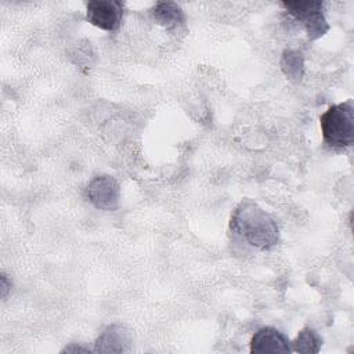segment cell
Masks as SVG:
<instances>
[{"label":"cell","instance_id":"1","mask_svg":"<svg viewBox=\"0 0 354 354\" xmlns=\"http://www.w3.org/2000/svg\"><path fill=\"white\" fill-rule=\"evenodd\" d=\"M230 228L249 245L268 250L279 241L275 218L252 199H243L232 212Z\"/></svg>","mask_w":354,"mask_h":354},{"label":"cell","instance_id":"2","mask_svg":"<svg viewBox=\"0 0 354 354\" xmlns=\"http://www.w3.org/2000/svg\"><path fill=\"white\" fill-rule=\"evenodd\" d=\"M319 120L324 140L330 147L344 148L354 142V104L351 100L332 105Z\"/></svg>","mask_w":354,"mask_h":354},{"label":"cell","instance_id":"3","mask_svg":"<svg viewBox=\"0 0 354 354\" xmlns=\"http://www.w3.org/2000/svg\"><path fill=\"white\" fill-rule=\"evenodd\" d=\"M87 21L104 30H116L123 19V3L118 0H93L86 4Z\"/></svg>","mask_w":354,"mask_h":354},{"label":"cell","instance_id":"4","mask_svg":"<svg viewBox=\"0 0 354 354\" xmlns=\"http://www.w3.org/2000/svg\"><path fill=\"white\" fill-rule=\"evenodd\" d=\"M87 198L100 210H115L120 201V185L112 176H97L87 185Z\"/></svg>","mask_w":354,"mask_h":354},{"label":"cell","instance_id":"5","mask_svg":"<svg viewBox=\"0 0 354 354\" xmlns=\"http://www.w3.org/2000/svg\"><path fill=\"white\" fill-rule=\"evenodd\" d=\"M292 351L288 337L272 326H264L259 329L250 340V353L267 354V353H289Z\"/></svg>","mask_w":354,"mask_h":354},{"label":"cell","instance_id":"6","mask_svg":"<svg viewBox=\"0 0 354 354\" xmlns=\"http://www.w3.org/2000/svg\"><path fill=\"white\" fill-rule=\"evenodd\" d=\"M131 343L130 330L120 324L106 326L97 337L94 351L95 353H123Z\"/></svg>","mask_w":354,"mask_h":354},{"label":"cell","instance_id":"7","mask_svg":"<svg viewBox=\"0 0 354 354\" xmlns=\"http://www.w3.org/2000/svg\"><path fill=\"white\" fill-rule=\"evenodd\" d=\"M151 15L159 25L167 29L178 28L185 22V15L181 7L177 3H171V1L156 3L155 7L151 10Z\"/></svg>","mask_w":354,"mask_h":354},{"label":"cell","instance_id":"8","mask_svg":"<svg viewBox=\"0 0 354 354\" xmlns=\"http://www.w3.org/2000/svg\"><path fill=\"white\" fill-rule=\"evenodd\" d=\"M281 69L283 75L293 80V82H300L304 73V58L301 53L296 50H285L282 57H281Z\"/></svg>","mask_w":354,"mask_h":354},{"label":"cell","instance_id":"9","mask_svg":"<svg viewBox=\"0 0 354 354\" xmlns=\"http://www.w3.org/2000/svg\"><path fill=\"white\" fill-rule=\"evenodd\" d=\"M292 346V351H296V353H318L321 346H322V339L321 336L314 330V329H310V328H304L301 329L296 339L290 343Z\"/></svg>","mask_w":354,"mask_h":354},{"label":"cell","instance_id":"10","mask_svg":"<svg viewBox=\"0 0 354 354\" xmlns=\"http://www.w3.org/2000/svg\"><path fill=\"white\" fill-rule=\"evenodd\" d=\"M281 6L297 21H303L307 15L315 11H321L324 7L322 1L313 0H296V1H282Z\"/></svg>","mask_w":354,"mask_h":354},{"label":"cell","instance_id":"11","mask_svg":"<svg viewBox=\"0 0 354 354\" xmlns=\"http://www.w3.org/2000/svg\"><path fill=\"white\" fill-rule=\"evenodd\" d=\"M301 22H303V25L306 28V32H307V36H308L310 40L319 39L329 29V25H328L326 19H325V17H324V14L321 11L311 12Z\"/></svg>","mask_w":354,"mask_h":354},{"label":"cell","instance_id":"12","mask_svg":"<svg viewBox=\"0 0 354 354\" xmlns=\"http://www.w3.org/2000/svg\"><path fill=\"white\" fill-rule=\"evenodd\" d=\"M10 288H11V282L8 283L6 274H1V297L7 296V292L10 290Z\"/></svg>","mask_w":354,"mask_h":354},{"label":"cell","instance_id":"13","mask_svg":"<svg viewBox=\"0 0 354 354\" xmlns=\"http://www.w3.org/2000/svg\"><path fill=\"white\" fill-rule=\"evenodd\" d=\"M64 351H72V353H76V351H82V353H88L90 350L88 348H84V347H79V346H68V347H65L64 350H62V353Z\"/></svg>","mask_w":354,"mask_h":354}]
</instances>
